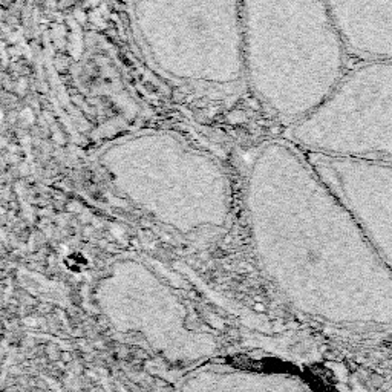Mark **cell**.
Here are the masks:
<instances>
[{
    "label": "cell",
    "instance_id": "obj_2",
    "mask_svg": "<svg viewBox=\"0 0 392 392\" xmlns=\"http://www.w3.org/2000/svg\"><path fill=\"white\" fill-rule=\"evenodd\" d=\"M245 80L288 126L314 111L348 71L325 0H243Z\"/></svg>",
    "mask_w": 392,
    "mask_h": 392
},
{
    "label": "cell",
    "instance_id": "obj_5",
    "mask_svg": "<svg viewBox=\"0 0 392 392\" xmlns=\"http://www.w3.org/2000/svg\"><path fill=\"white\" fill-rule=\"evenodd\" d=\"M305 154L392 271V161Z\"/></svg>",
    "mask_w": 392,
    "mask_h": 392
},
{
    "label": "cell",
    "instance_id": "obj_6",
    "mask_svg": "<svg viewBox=\"0 0 392 392\" xmlns=\"http://www.w3.org/2000/svg\"><path fill=\"white\" fill-rule=\"evenodd\" d=\"M350 57L392 59V0H325Z\"/></svg>",
    "mask_w": 392,
    "mask_h": 392
},
{
    "label": "cell",
    "instance_id": "obj_3",
    "mask_svg": "<svg viewBox=\"0 0 392 392\" xmlns=\"http://www.w3.org/2000/svg\"><path fill=\"white\" fill-rule=\"evenodd\" d=\"M305 152L392 161V59L348 68L325 100L288 126Z\"/></svg>",
    "mask_w": 392,
    "mask_h": 392
},
{
    "label": "cell",
    "instance_id": "obj_4",
    "mask_svg": "<svg viewBox=\"0 0 392 392\" xmlns=\"http://www.w3.org/2000/svg\"><path fill=\"white\" fill-rule=\"evenodd\" d=\"M137 22L152 52L166 42L167 52L196 49L200 80H245L243 0H138Z\"/></svg>",
    "mask_w": 392,
    "mask_h": 392
},
{
    "label": "cell",
    "instance_id": "obj_1",
    "mask_svg": "<svg viewBox=\"0 0 392 392\" xmlns=\"http://www.w3.org/2000/svg\"><path fill=\"white\" fill-rule=\"evenodd\" d=\"M247 213L264 273L304 316L338 328H392V271L288 138L255 152Z\"/></svg>",
    "mask_w": 392,
    "mask_h": 392
},
{
    "label": "cell",
    "instance_id": "obj_7",
    "mask_svg": "<svg viewBox=\"0 0 392 392\" xmlns=\"http://www.w3.org/2000/svg\"><path fill=\"white\" fill-rule=\"evenodd\" d=\"M198 380H204V389H239V391H305L308 383L291 372L253 371V369H219L206 372Z\"/></svg>",
    "mask_w": 392,
    "mask_h": 392
}]
</instances>
